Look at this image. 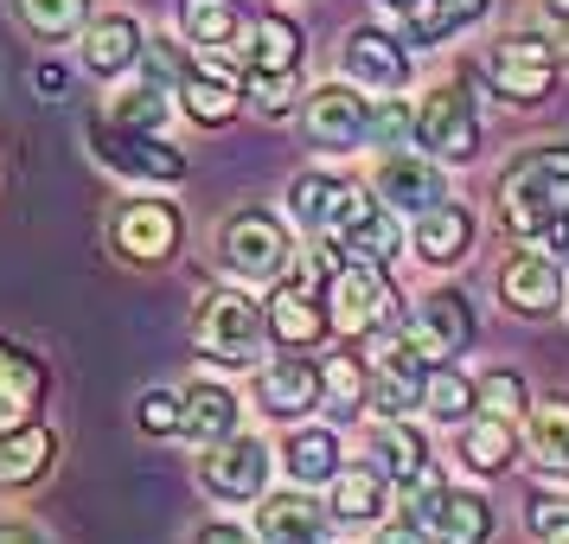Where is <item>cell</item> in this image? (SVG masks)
<instances>
[{
	"instance_id": "1f68e13d",
	"label": "cell",
	"mask_w": 569,
	"mask_h": 544,
	"mask_svg": "<svg viewBox=\"0 0 569 544\" xmlns=\"http://www.w3.org/2000/svg\"><path fill=\"white\" fill-rule=\"evenodd\" d=\"M525 442H531V455H538L550 474H557V467H569V397H543L538 411H531Z\"/></svg>"
},
{
	"instance_id": "603a6c76",
	"label": "cell",
	"mask_w": 569,
	"mask_h": 544,
	"mask_svg": "<svg viewBox=\"0 0 569 544\" xmlns=\"http://www.w3.org/2000/svg\"><path fill=\"white\" fill-rule=\"evenodd\" d=\"M134 58H141V27H134L129 13H109V20H97V27H90V39H83V65H90L97 78H122Z\"/></svg>"
},
{
	"instance_id": "277c9868",
	"label": "cell",
	"mask_w": 569,
	"mask_h": 544,
	"mask_svg": "<svg viewBox=\"0 0 569 544\" xmlns=\"http://www.w3.org/2000/svg\"><path fill=\"white\" fill-rule=\"evenodd\" d=\"M90 148L103 167L129 174V180H154V186H173L186 180V160L160 141V135H141V129H122V122H90Z\"/></svg>"
},
{
	"instance_id": "5bb4252c",
	"label": "cell",
	"mask_w": 569,
	"mask_h": 544,
	"mask_svg": "<svg viewBox=\"0 0 569 544\" xmlns=\"http://www.w3.org/2000/svg\"><path fill=\"white\" fill-rule=\"evenodd\" d=\"M173 244H180V211L167 206V199H141L116 218V250L134 263H160L173 257Z\"/></svg>"
},
{
	"instance_id": "9c48e42d",
	"label": "cell",
	"mask_w": 569,
	"mask_h": 544,
	"mask_svg": "<svg viewBox=\"0 0 569 544\" xmlns=\"http://www.w3.org/2000/svg\"><path fill=\"white\" fill-rule=\"evenodd\" d=\"M346 78L359 90H378V97H397L410 83V52L397 32H378V27H359L346 39Z\"/></svg>"
},
{
	"instance_id": "8fae6325",
	"label": "cell",
	"mask_w": 569,
	"mask_h": 544,
	"mask_svg": "<svg viewBox=\"0 0 569 544\" xmlns=\"http://www.w3.org/2000/svg\"><path fill=\"white\" fill-rule=\"evenodd\" d=\"M378 192H385L390 211H410V218H422V211L448 206V174H441L436 160L385 155V167H378Z\"/></svg>"
},
{
	"instance_id": "ac0fdd59",
	"label": "cell",
	"mask_w": 569,
	"mask_h": 544,
	"mask_svg": "<svg viewBox=\"0 0 569 544\" xmlns=\"http://www.w3.org/2000/svg\"><path fill=\"white\" fill-rule=\"evenodd\" d=\"M180 97H186V116H192V122L218 129V122H231V116H237L243 78H237V71H224V65H192V71L180 78Z\"/></svg>"
},
{
	"instance_id": "5b68a950",
	"label": "cell",
	"mask_w": 569,
	"mask_h": 544,
	"mask_svg": "<svg viewBox=\"0 0 569 544\" xmlns=\"http://www.w3.org/2000/svg\"><path fill=\"white\" fill-rule=\"evenodd\" d=\"M416 148H429L436 160H473L480 155V116L467 103V90L441 83L436 97H422V109H416Z\"/></svg>"
},
{
	"instance_id": "816d5d0a",
	"label": "cell",
	"mask_w": 569,
	"mask_h": 544,
	"mask_svg": "<svg viewBox=\"0 0 569 544\" xmlns=\"http://www.w3.org/2000/svg\"><path fill=\"white\" fill-rule=\"evenodd\" d=\"M385 7H397V13H416V7H422V0H385Z\"/></svg>"
},
{
	"instance_id": "f546056e",
	"label": "cell",
	"mask_w": 569,
	"mask_h": 544,
	"mask_svg": "<svg viewBox=\"0 0 569 544\" xmlns=\"http://www.w3.org/2000/svg\"><path fill=\"white\" fill-rule=\"evenodd\" d=\"M243 27V13H237V0H180V32L192 46H206V52H224Z\"/></svg>"
},
{
	"instance_id": "ba28073f",
	"label": "cell",
	"mask_w": 569,
	"mask_h": 544,
	"mask_svg": "<svg viewBox=\"0 0 569 544\" xmlns=\"http://www.w3.org/2000/svg\"><path fill=\"white\" fill-rule=\"evenodd\" d=\"M224 263H231L237 276H250V283L282 276V269H288L282 225H276V218H262V211H237L231 225H224Z\"/></svg>"
},
{
	"instance_id": "8d00e7d4",
	"label": "cell",
	"mask_w": 569,
	"mask_h": 544,
	"mask_svg": "<svg viewBox=\"0 0 569 544\" xmlns=\"http://www.w3.org/2000/svg\"><path fill=\"white\" fill-rule=\"evenodd\" d=\"M134 65H141V83H154V90H167V97H173L180 78L192 71V58H186L173 39H141V58H134Z\"/></svg>"
},
{
	"instance_id": "74e56055",
	"label": "cell",
	"mask_w": 569,
	"mask_h": 544,
	"mask_svg": "<svg viewBox=\"0 0 569 544\" xmlns=\"http://www.w3.org/2000/svg\"><path fill=\"white\" fill-rule=\"evenodd\" d=\"M109 122H122V129H141V135H160V122H167V90H154V83L129 90L122 103L109 109Z\"/></svg>"
},
{
	"instance_id": "4316f807",
	"label": "cell",
	"mask_w": 569,
	"mask_h": 544,
	"mask_svg": "<svg viewBox=\"0 0 569 544\" xmlns=\"http://www.w3.org/2000/svg\"><path fill=\"white\" fill-rule=\"evenodd\" d=\"M518 455V442H512V423L506 416H467L461 423V462L473 467V474H506Z\"/></svg>"
},
{
	"instance_id": "d6986e66",
	"label": "cell",
	"mask_w": 569,
	"mask_h": 544,
	"mask_svg": "<svg viewBox=\"0 0 569 544\" xmlns=\"http://www.w3.org/2000/svg\"><path fill=\"white\" fill-rule=\"evenodd\" d=\"M180 436H192L199 448L237 436V397L224 385H206V378H199V385L180 397Z\"/></svg>"
},
{
	"instance_id": "f1b7e54d",
	"label": "cell",
	"mask_w": 569,
	"mask_h": 544,
	"mask_svg": "<svg viewBox=\"0 0 569 544\" xmlns=\"http://www.w3.org/2000/svg\"><path fill=\"white\" fill-rule=\"evenodd\" d=\"M371 455H378V467H385V481H397V487L429 467V448H422V436H416L403 416H390L385 429L371 436Z\"/></svg>"
},
{
	"instance_id": "7bdbcfd3",
	"label": "cell",
	"mask_w": 569,
	"mask_h": 544,
	"mask_svg": "<svg viewBox=\"0 0 569 544\" xmlns=\"http://www.w3.org/2000/svg\"><path fill=\"white\" fill-rule=\"evenodd\" d=\"M141 429L173 436V429H180V397H173V390H148V397H141Z\"/></svg>"
},
{
	"instance_id": "e0dca14e",
	"label": "cell",
	"mask_w": 569,
	"mask_h": 544,
	"mask_svg": "<svg viewBox=\"0 0 569 544\" xmlns=\"http://www.w3.org/2000/svg\"><path fill=\"white\" fill-rule=\"evenodd\" d=\"M320 390H327L320 365H308V359H276V365L257 378V404H262L269 416H308L313 404H320Z\"/></svg>"
},
{
	"instance_id": "60d3db41",
	"label": "cell",
	"mask_w": 569,
	"mask_h": 544,
	"mask_svg": "<svg viewBox=\"0 0 569 544\" xmlns=\"http://www.w3.org/2000/svg\"><path fill=\"white\" fill-rule=\"evenodd\" d=\"M320 378H327V390H333V404H346V411L365 397V372H359V359H352V353H339Z\"/></svg>"
},
{
	"instance_id": "484cf974",
	"label": "cell",
	"mask_w": 569,
	"mask_h": 544,
	"mask_svg": "<svg viewBox=\"0 0 569 544\" xmlns=\"http://www.w3.org/2000/svg\"><path fill=\"white\" fill-rule=\"evenodd\" d=\"M467 244H473V218H467L455 199L416 218V257H422V263H461Z\"/></svg>"
},
{
	"instance_id": "83f0119b",
	"label": "cell",
	"mask_w": 569,
	"mask_h": 544,
	"mask_svg": "<svg viewBox=\"0 0 569 544\" xmlns=\"http://www.w3.org/2000/svg\"><path fill=\"white\" fill-rule=\"evenodd\" d=\"M262 544H320V506H313L308 493H276V500H262Z\"/></svg>"
},
{
	"instance_id": "3957f363",
	"label": "cell",
	"mask_w": 569,
	"mask_h": 544,
	"mask_svg": "<svg viewBox=\"0 0 569 544\" xmlns=\"http://www.w3.org/2000/svg\"><path fill=\"white\" fill-rule=\"evenodd\" d=\"M327 231H333L339 250H352V257H365V263H385V257L403 250V225H397V211H390L385 199H365L359 186H339Z\"/></svg>"
},
{
	"instance_id": "7402d4cb",
	"label": "cell",
	"mask_w": 569,
	"mask_h": 544,
	"mask_svg": "<svg viewBox=\"0 0 569 544\" xmlns=\"http://www.w3.org/2000/svg\"><path fill=\"white\" fill-rule=\"evenodd\" d=\"M269 327H276L282 346H313V339L327 334V308L313 301L308 283H282L276 301H269Z\"/></svg>"
},
{
	"instance_id": "d590c367",
	"label": "cell",
	"mask_w": 569,
	"mask_h": 544,
	"mask_svg": "<svg viewBox=\"0 0 569 544\" xmlns=\"http://www.w3.org/2000/svg\"><path fill=\"white\" fill-rule=\"evenodd\" d=\"M90 13V0H20V20H27L39 39H71Z\"/></svg>"
},
{
	"instance_id": "9a60e30c",
	"label": "cell",
	"mask_w": 569,
	"mask_h": 544,
	"mask_svg": "<svg viewBox=\"0 0 569 544\" xmlns=\"http://www.w3.org/2000/svg\"><path fill=\"white\" fill-rule=\"evenodd\" d=\"M410 339H416V353L429 365H441L448 353H461L467 339H473V314H467V301L461 295H429L422 308H416V327H410Z\"/></svg>"
},
{
	"instance_id": "c3c4849f",
	"label": "cell",
	"mask_w": 569,
	"mask_h": 544,
	"mask_svg": "<svg viewBox=\"0 0 569 544\" xmlns=\"http://www.w3.org/2000/svg\"><path fill=\"white\" fill-rule=\"evenodd\" d=\"M0 544H46L32 525H0Z\"/></svg>"
},
{
	"instance_id": "f35d334b",
	"label": "cell",
	"mask_w": 569,
	"mask_h": 544,
	"mask_svg": "<svg viewBox=\"0 0 569 544\" xmlns=\"http://www.w3.org/2000/svg\"><path fill=\"white\" fill-rule=\"evenodd\" d=\"M473 404L487 416H506V423H512V416L525 411V378H518V372H487V378L473 385Z\"/></svg>"
},
{
	"instance_id": "f6af8a7d",
	"label": "cell",
	"mask_w": 569,
	"mask_h": 544,
	"mask_svg": "<svg viewBox=\"0 0 569 544\" xmlns=\"http://www.w3.org/2000/svg\"><path fill=\"white\" fill-rule=\"evenodd\" d=\"M192 544H262V538H250L243 525H206V532H199Z\"/></svg>"
},
{
	"instance_id": "681fc988",
	"label": "cell",
	"mask_w": 569,
	"mask_h": 544,
	"mask_svg": "<svg viewBox=\"0 0 569 544\" xmlns=\"http://www.w3.org/2000/svg\"><path fill=\"white\" fill-rule=\"evenodd\" d=\"M32 83H39V90H64V71H58V65H39V71H32Z\"/></svg>"
},
{
	"instance_id": "f907efd6",
	"label": "cell",
	"mask_w": 569,
	"mask_h": 544,
	"mask_svg": "<svg viewBox=\"0 0 569 544\" xmlns=\"http://www.w3.org/2000/svg\"><path fill=\"white\" fill-rule=\"evenodd\" d=\"M543 7H550V13H557V20L569 27V0H543Z\"/></svg>"
},
{
	"instance_id": "8992f818",
	"label": "cell",
	"mask_w": 569,
	"mask_h": 544,
	"mask_svg": "<svg viewBox=\"0 0 569 544\" xmlns=\"http://www.w3.org/2000/svg\"><path fill=\"white\" fill-rule=\"evenodd\" d=\"M257 339H262V308L250 295H237V288L206 295V308H199V353H211L224 365H243L257 353Z\"/></svg>"
},
{
	"instance_id": "7a4b0ae2",
	"label": "cell",
	"mask_w": 569,
	"mask_h": 544,
	"mask_svg": "<svg viewBox=\"0 0 569 544\" xmlns=\"http://www.w3.org/2000/svg\"><path fill=\"white\" fill-rule=\"evenodd\" d=\"M313 263L333 276V320L346 327V334L365 339V334H378V327H390L397 301H390V283L378 276V263L339 257V244H327V250H320Z\"/></svg>"
},
{
	"instance_id": "52a82bcc",
	"label": "cell",
	"mask_w": 569,
	"mask_h": 544,
	"mask_svg": "<svg viewBox=\"0 0 569 544\" xmlns=\"http://www.w3.org/2000/svg\"><path fill=\"white\" fill-rule=\"evenodd\" d=\"M492 83H499L506 103H543L550 83H557V52L543 39H531V32H518V39H506L492 52Z\"/></svg>"
},
{
	"instance_id": "cb8c5ba5",
	"label": "cell",
	"mask_w": 569,
	"mask_h": 544,
	"mask_svg": "<svg viewBox=\"0 0 569 544\" xmlns=\"http://www.w3.org/2000/svg\"><path fill=\"white\" fill-rule=\"evenodd\" d=\"M58 442L52 429H0V487H32L46 467H52Z\"/></svg>"
},
{
	"instance_id": "7c38bea8",
	"label": "cell",
	"mask_w": 569,
	"mask_h": 544,
	"mask_svg": "<svg viewBox=\"0 0 569 544\" xmlns=\"http://www.w3.org/2000/svg\"><path fill=\"white\" fill-rule=\"evenodd\" d=\"M262 481H269V448L257 436H224L211 442L206 455V487L224 493V500H257Z\"/></svg>"
},
{
	"instance_id": "ee69618b",
	"label": "cell",
	"mask_w": 569,
	"mask_h": 544,
	"mask_svg": "<svg viewBox=\"0 0 569 544\" xmlns=\"http://www.w3.org/2000/svg\"><path fill=\"white\" fill-rule=\"evenodd\" d=\"M250 97H257L262 116H288L295 109V78H250Z\"/></svg>"
},
{
	"instance_id": "44dd1931",
	"label": "cell",
	"mask_w": 569,
	"mask_h": 544,
	"mask_svg": "<svg viewBox=\"0 0 569 544\" xmlns=\"http://www.w3.org/2000/svg\"><path fill=\"white\" fill-rule=\"evenodd\" d=\"M422 532H429V544H487L492 538V513H487L480 493H455L448 487Z\"/></svg>"
},
{
	"instance_id": "30bf717a",
	"label": "cell",
	"mask_w": 569,
	"mask_h": 544,
	"mask_svg": "<svg viewBox=\"0 0 569 544\" xmlns=\"http://www.w3.org/2000/svg\"><path fill=\"white\" fill-rule=\"evenodd\" d=\"M308 135L327 148H352L371 141V97H359V83H327L308 97Z\"/></svg>"
},
{
	"instance_id": "ffe728a7",
	"label": "cell",
	"mask_w": 569,
	"mask_h": 544,
	"mask_svg": "<svg viewBox=\"0 0 569 544\" xmlns=\"http://www.w3.org/2000/svg\"><path fill=\"white\" fill-rule=\"evenodd\" d=\"M301 32L282 13H262L250 32V78H301Z\"/></svg>"
},
{
	"instance_id": "7dc6e473",
	"label": "cell",
	"mask_w": 569,
	"mask_h": 544,
	"mask_svg": "<svg viewBox=\"0 0 569 544\" xmlns=\"http://www.w3.org/2000/svg\"><path fill=\"white\" fill-rule=\"evenodd\" d=\"M385 544H429V532H422V525H410V518H403V525H390V532H385Z\"/></svg>"
},
{
	"instance_id": "4fadbf2b",
	"label": "cell",
	"mask_w": 569,
	"mask_h": 544,
	"mask_svg": "<svg viewBox=\"0 0 569 544\" xmlns=\"http://www.w3.org/2000/svg\"><path fill=\"white\" fill-rule=\"evenodd\" d=\"M499 295L518 314H557V301H563V263L543 257V250H525V257H512L499 269Z\"/></svg>"
},
{
	"instance_id": "e575fe53",
	"label": "cell",
	"mask_w": 569,
	"mask_h": 544,
	"mask_svg": "<svg viewBox=\"0 0 569 544\" xmlns=\"http://www.w3.org/2000/svg\"><path fill=\"white\" fill-rule=\"evenodd\" d=\"M339 186H346V180H333V174H301V180L288 186V211L301 218V231H327Z\"/></svg>"
},
{
	"instance_id": "d4e9b609",
	"label": "cell",
	"mask_w": 569,
	"mask_h": 544,
	"mask_svg": "<svg viewBox=\"0 0 569 544\" xmlns=\"http://www.w3.org/2000/svg\"><path fill=\"white\" fill-rule=\"evenodd\" d=\"M385 513V467L359 462V467H339L333 474V518L339 525H371Z\"/></svg>"
},
{
	"instance_id": "836d02e7",
	"label": "cell",
	"mask_w": 569,
	"mask_h": 544,
	"mask_svg": "<svg viewBox=\"0 0 569 544\" xmlns=\"http://www.w3.org/2000/svg\"><path fill=\"white\" fill-rule=\"evenodd\" d=\"M422 404H429V416H436V423H467V416L480 411V404H473V378H461V372H455L448 359L429 365Z\"/></svg>"
},
{
	"instance_id": "4dcf8cb0",
	"label": "cell",
	"mask_w": 569,
	"mask_h": 544,
	"mask_svg": "<svg viewBox=\"0 0 569 544\" xmlns=\"http://www.w3.org/2000/svg\"><path fill=\"white\" fill-rule=\"evenodd\" d=\"M282 462H288V474H295V487L333 481V474H339V436H333V429H295Z\"/></svg>"
},
{
	"instance_id": "d6a6232c",
	"label": "cell",
	"mask_w": 569,
	"mask_h": 544,
	"mask_svg": "<svg viewBox=\"0 0 569 544\" xmlns=\"http://www.w3.org/2000/svg\"><path fill=\"white\" fill-rule=\"evenodd\" d=\"M480 13H487V0H422V7H416V20H410V39H403V46H436V39H448V32L473 27Z\"/></svg>"
},
{
	"instance_id": "6da1fadb",
	"label": "cell",
	"mask_w": 569,
	"mask_h": 544,
	"mask_svg": "<svg viewBox=\"0 0 569 544\" xmlns=\"http://www.w3.org/2000/svg\"><path fill=\"white\" fill-rule=\"evenodd\" d=\"M563 211H569V141L563 148L525 155L512 174L499 180V218H506L518 237H543Z\"/></svg>"
},
{
	"instance_id": "ab89813d",
	"label": "cell",
	"mask_w": 569,
	"mask_h": 544,
	"mask_svg": "<svg viewBox=\"0 0 569 544\" xmlns=\"http://www.w3.org/2000/svg\"><path fill=\"white\" fill-rule=\"evenodd\" d=\"M403 135H416V116L403 97H371V141L378 148H403Z\"/></svg>"
},
{
	"instance_id": "bcb514c9",
	"label": "cell",
	"mask_w": 569,
	"mask_h": 544,
	"mask_svg": "<svg viewBox=\"0 0 569 544\" xmlns=\"http://www.w3.org/2000/svg\"><path fill=\"white\" fill-rule=\"evenodd\" d=\"M543 244H550V250H557V263L569 269V211L557 218V225H550V231H543Z\"/></svg>"
},
{
	"instance_id": "2e32d148",
	"label": "cell",
	"mask_w": 569,
	"mask_h": 544,
	"mask_svg": "<svg viewBox=\"0 0 569 544\" xmlns=\"http://www.w3.org/2000/svg\"><path fill=\"white\" fill-rule=\"evenodd\" d=\"M39 390H46V365L32 359L27 346L0 339V429H27Z\"/></svg>"
},
{
	"instance_id": "b9f144b4",
	"label": "cell",
	"mask_w": 569,
	"mask_h": 544,
	"mask_svg": "<svg viewBox=\"0 0 569 544\" xmlns=\"http://www.w3.org/2000/svg\"><path fill=\"white\" fill-rule=\"evenodd\" d=\"M531 532L543 544H569V500H531Z\"/></svg>"
}]
</instances>
